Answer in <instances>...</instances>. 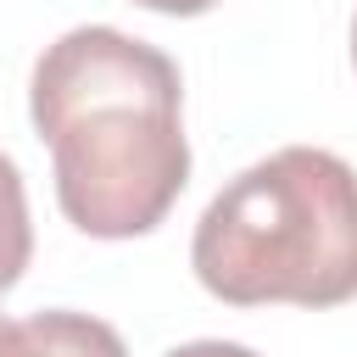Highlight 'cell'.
<instances>
[{
    "mask_svg": "<svg viewBox=\"0 0 357 357\" xmlns=\"http://www.w3.org/2000/svg\"><path fill=\"white\" fill-rule=\"evenodd\" d=\"M28 112L50 145L56 201L73 229L134 240L173 212L190 178L173 56L106 22L67 28L33 61Z\"/></svg>",
    "mask_w": 357,
    "mask_h": 357,
    "instance_id": "1",
    "label": "cell"
},
{
    "mask_svg": "<svg viewBox=\"0 0 357 357\" xmlns=\"http://www.w3.org/2000/svg\"><path fill=\"white\" fill-rule=\"evenodd\" d=\"M195 279L229 307H340L357 296V173L335 151L284 145L234 173L190 240Z\"/></svg>",
    "mask_w": 357,
    "mask_h": 357,
    "instance_id": "2",
    "label": "cell"
},
{
    "mask_svg": "<svg viewBox=\"0 0 357 357\" xmlns=\"http://www.w3.org/2000/svg\"><path fill=\"white\" fill-rule=\"evenodd\" d=\"M11 357H128L123 335L89 312H33L11 335Z\"/></svg>",
    "mask_w": 357,
    "mask_h": 357,
    "instance_id": "3",
    "label": "cell"
},
{
    "mask_svg": "<svg viewBox=\"0 0 357 357\" xmlns=\"http://www.w3.org/2000/svg\"><path fill=\"white\" fill-rule=\"evenodd\" d=\"M33 257V223H28V190H22V173L17 162L0 151V290H11L22 279Z\"/></svg>",
    "mask_w": 357,
    "mask_h": 357,
    "instance_id": "4",
    "label": "cell"
},
{
    "mask_svg": "<svg viewBox=\"0 0 357 357\" xmlns=\"http://www.w3.org/2000/svg\"><path fill=\"white\" fill-rule=\"evenodd\" d=\"M162 357H257L251 346H234V340H190V346H173Z\"/></svg>",
    "mask_w": 357,
    "mask_h": 357,
    "instance_id": "5",
    "label": "cell"
},
{
    "mask_svg": "<svg viewBox=\"0 0 357 357\" xmlns=\"http://www.w3.org/2000/svg\"><path fill=\"white\" fill-rule=\"evenodd\" d=\"M134 6H145V11H162V17H201V11H212L218 0H134Z\"/></svg>",
    "mask_w": 357,
    "mask_h": 357,
    "instance_id": "6",
    "label": "cell"
},
{
    "mask_svg": "<svg viewBox=\"0 0 357 357\" xmlns=\"http://www.w3.org/2000/svg\"><path fill=\"white\" fill-rule=\"evenodd\" d=\"M11 335H17V318L0 312V357H11Z\"/></svg>",
    "mask_w": 357,
    "mask_h": 357,
    "instance_id": "7",
    "label": "cell"
},
{
    "mask_svg": "<svg viewBox=\"0 0 357 357\" xmlns=\"http://www.w3.org/2000/svg\"><path fill=\"white\" fill-rule=\"evenodd\" d=\"M351 67H357V17H351Z\"/></svg>",
    "mask_w": 357,
    "mask_h": 357,
    "instance_id": "8",
    "label": "cell"
}]
</instances>
